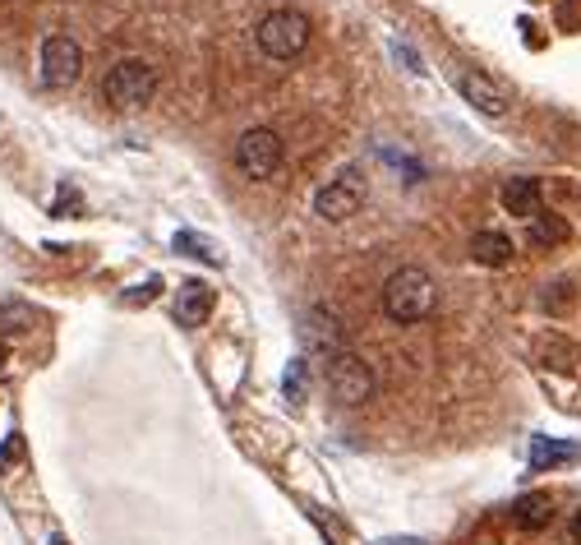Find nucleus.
<instances>
[{
  "instance_id": "obj_4",
  "label": "nucleus",
  "mask_w": 581,
  "mask_h": 545,
  "mask_svg": "<svg viewBox=\"0 0 581 545\" xmlns=\"http://www.w3.org/2000/svg\"><path fill=\"white\" fill-rule=\"evenodd\" d=\"M153 93H157V70L143 56H125L102 79V97H107L111 107H143Z\"/></svg>"
},
{
  "instance_id": "obj_1",
  "label": "nucleus",
  "mask_w": 581,
  "mask_h": 545,
  "mask_svg": "<svg viewBox=\"0 0 581 545\" xmlns=\"http://www.w3.org/2000/svg\"><path fill=\"white\" fill-rule=\"evenodd\" d=\"M434 310V278L425 268H397L388 282H383V315L392 324H420V319Z\"/></svg>"
},
{
  "instance_id": "obj_10",
  "label": "nucleus",
  "mask_w": 581,
  "mask_h": 545,
  "mask_svg": "<svg viewBox=\"0 0 581 545\" xmlns=\"http://www.w3.org/2000/svg\"><path fill=\"white\" fill-rule=\"evenodd\" d=\"M208 315H213V287L199 278H185L176 287V319L185 328H199L208 324Z\"/></svg>"
},
{
  "instance_id": "obj_25",
  "label": "nucleus",
  "mask_w": 581,
  "mask_h": 545,
  "mask_svg": "<svg viewBox=\"0 0 581 545\" xmlns=\"http://www.w3.org/2000/svg\"><path fill=\"white\" fill-rule=\"evenodd\" d=\"M0 361H5V352H0Z\"/></svg>"
},
{
  "instance_id": "obj_21",
  "label": "nucleus",
  "mask_w": 581,
  "mask_h": 545,
  "mask_svg": "<svg viewBox=\"0 0 581 545\" xmlns=\"http://www.w3.org/2000/svg\"><path fill=\"white\" fill-rule=\"evenodd\" d=\"M19 449H24V439H19V435H10V439H5V444H0V467L19 458Z\"/></svg>"
},
{
  "instance_id": "obj_23",
  "label": "nucleus",
  "mask_w": 581,
  "mask_h": 545,
  "mask_svg": "<svg viewBox=\"0 0 581 545\" xmlns=\"http://www.w3.org/2000/svg\"><path fill=\"white\" fill-rule=\"evenodd\" d=\"M572 541L581 545V513H577V518H572Z\"/></svg>"
},
{
  "instance_id": "obj_20",
  "label": "nucleus",
  "mask_w": 581,
  "mask_h": 545,
  "mask_svg": "<svg viewBox=\"0 0 581 545\" xmlns=\"http://www.w3.org/2000/svg\"><path fill=\"white\" fill-rule=\"evenodd\" d=\"M157 287H162V282H157V278H148V282H139V287H134V291H125V305H148V301H153V296H157Z\"/></svg>"
},
{
  "instance_id": "obj_14",
  "label": "nucleus",
  "mask_w": 581,
  "mask_h": 545,
  "mask_svg": "<svg viewBox=\"0 0 581 545\" xmlns=\"http://www.w3.org/2000/svg\"><path fill=\"white\" fill-rule=\"evenodd\" d=\"M577 444H558V439H545V435H535L531 439V472H545V467H554V462H568L577 458Z\"/></svg>"
},
{
  "instance_id": "obj_3",
  "label": "nucleus",
  "mask_w": 581,
  "mask_h": 545,
  "mask_svg": "<svg viewBox=\"0 0 581 545\" xmlns=\"http://www.w3.org/2000/svg\"><path fill=\"white\" fill-rule=\"evenodd\" d=\"M254 37H259V51L268 61H296L309 47V19L300 10H273L259 19Z\"/></svg>"
},
{
  "instance_id": "obj_2",
  "label": "nucleus",
  "mask_w": 581,
  "mask_h": 545,
  "mask_svg": "<svg viewBox=\"0 0 581 545\" xmlns=\"http://www.w3.org/2000/svg\"><path fill=\"white\" fill-rule=\"evenodd\" d=\"M323 375H328L332 398L342 402V407H365V402L379 393L374 365H369L360 352H351V347H342L337 356H328V361H323Z\"/></svg>"
},
{
  "instance_id": "obj_5",
  "label": "nucleus",
  "mask_w": 581,
  "mask_h": 545,
  "mask_svg": "<svg viewBox=\"0 0 581 545\" xmlns=\"http://www.w3.org/2000/svg\"><path fill=\"white\" fill-rule=\"evenodd\" d=\"M282 134L277 130H268V125H254V130H245L236 139V167H240V176H249V181H268L277 167H282Z\"/></svg>"
},
{
  "instance_id": "obj_6",
  "label": "nucleus",
  "mask_w": 581,
  "mask_h": 545,
  "mask_svg": "<svg viewBox=\"0 0 581 545\" xmlns=\"http://www.w3.org/2000/svg\"><path fill=\"white\" fill-rule=\"evenodd\" d=\"M365 194H369V185H365V176H360V167H342L319 194H314V213H319L323 222H346L360 213Z\"/></svg>"
},
{
  "instance_id": "obj_9",
  "label": "nucleus",
  "mask_w": 581,
  "mask_h": 545,
  "mask_svg": "<svg viewBox=\"0 0 581 545\" xmlns=\"http://www.w3.org/2000/svg\"><path fill=\"white\" fill-rule=\"evenodd\" d=\"M457 93L471 102L480 116H489V121H503L512 111V102H508V93L489 79V74H480V70H466V74H457Z\"/></svg>"
},
{
  "instance_id": "obj_15",
  "label": "nucleus",
  "mask_w": 581,
  "mask_h": 545,
  "mask_svg": "<svg viewBox=\"0 0 581 545\" xmlns=\"http://www.w3.org/2000/svg\"><path fill=\"white\" fill-rule=\"evenodd\" d=\"M282 388L291 402H305V393H309V361L305 356H291V365H286V375H282Z\"/></svg>"
},
{
  "instance_id": "obj_18",
  "label": "nucleus",
  "mask_w": 581,
  "mask_h": 545,
  "mask_svg": "<svg viewBox=\"0 0 581 545\" xmlns=\"http://www.w3.org/2000/svg\"><path fill=\"white\" fill-rule=\"evenodd\" d=\"M176 255H190V259H203V264H217V250L203 236H194V231H176Z\"/></svg>"
},
{
  "instance_id": "obj_13",
  "label": "nucleus",
  "mask_w": 581,
  "mask_h": 545,
  "mask_svg": "<svg viewBox=\"0 0 581 545\" xmlns=\"http://www.w3.org/2000/svg\"><path fill=\"white\" fill-rule=\"evenodd\" d=\"M549 518H554V509H549L545 495H522L512 504V522H517L522 532H545Z\"/></svg>"
},
{
  "instance_id": "obj_17",
  "label": "nucleus",
  "mask_w": 581,
  "mask_h": 545,
  "mask_svg": "<svg viewBox=\"0 0 581 545\" xmlns=\"http://www.w3.org/2000/svg\"><path fill=\"white\" fill-rule=\"evenodd\" d=\"M558 241H568V222H558V218H531V245H558Z\"/></svg>"
},
{
  "instance_id": "obj_7",
  "label": "nucleus",
  "mask_w": 581,
  "mask_h": 545,
  "mask_svg": "<svg viewBox=\"0 0 581 545\" xmlns=\"http://www.w3.org/2000/svg\"><path fill=\"white\" fill-rule=\"evenodd\" d=\"M83 74V47L74 37L56 33L42 42V84L47 88H74Z\"/></svg>"
},
{
  "instance_id": "obj_22",
  "label": "nucleus",
  "mask_w": 581,
  "mask_h": 545,
  "mask_svg": "<svg viewBox=\"0 0 581 545\" xmlns=\"http://www.w3.org/2000/svg\"><path fill=\"white\" fill-rule=\"evenodd\" d=\"M379 545H425V541H415V536H392V541H379Z\"/></svg>"
},
{
  "instance_id": "obj_24",
  "label": "nucleus",
  "mask_w": 581,
  "mask_h": 545,
  "mask_svg": "<svg viewBox=\"0 0 581 545\" xmlns=\"http://www.w3.org/2000/svg\"><path fill=\"white\" fill-rule=\"evenodd\" d=\"M51 545H65V536H51Z\"/></svg>"
},
{
  "instance_id": "obj_12",
  "label": "nucleus",
  "mask_w": 581,
  "mask_h": 545,
  "mask_svg": "<svg viewBox=\"0 0 581 545\" xmlns=\"http://www.w3.org/2000/svg\"><path fill=\"white\" fill-rule=\"evenodd\" d=\"M471 259H475V264H485V268H503L512 259V236H503V231H494V227L475 231V236H471Z\"/></svg>"
},
{
  "instance_id": "obj_11",
  "label": "nucleus",
  "mask_w": 581,
  "mask_h": 545,
  "mask_svg": "<svg viewBox=\"0 0 581 545\" xmlns=\"http://www.w3.org/2000/svg\"><path fill=\"white\" fill-rule=\"evenodd\" d=\"M498 199H503V208H508L512 218H540L545 213V190H540L535 176H512Z\"/></svg>"
},
{
  "instance_id": "obj_19",
  "label": "nucleus",
  "mask_w": 581,
  "mask_h": 545,
  "mask_svg": "<svg viewBox=\"0 0 581 545\" xmlns=\"http://www.w3.org/2000/svg\"><path fill=\"white\" fill-rule=\"evenodd\" d=\"M540 301H545V310H568V301H572V282H568V278L549 282V291L540 296Z\"/></svg>"
},
{
  "instance_id": "obj_16",
  "label": "nucleus",
  "mask_w": 581,
  "mask_h": 545,
  "mask_svg": "<svg viewBox=\"0 0 581 545\" xmlns=\"http://www.w3.org/2000/svg\"><path fill=\"white\" fill-rule=\"evenodd\" d=\"M33 319H37L33 305H24V301H5V305H0V333H24Z\"/></svg>"
},
{
  "instance_id": "obj_8",
  "label": "nucleus",
  "mask_w": 581,
  "mask_h": 545,
  "mask_svg": "<svg viewBox=\"0 0 581 545\" xmlns=\"http://www.w3.org/2000/svg\"><path fill=\"white\" fill-rule=\"evenodd\" d=\"M300 342H305V352L323 356V361L346 347L342 324H337V315L323 310V305H309V310H305V319H300Z\"/></svg>"
}]
</instances>
